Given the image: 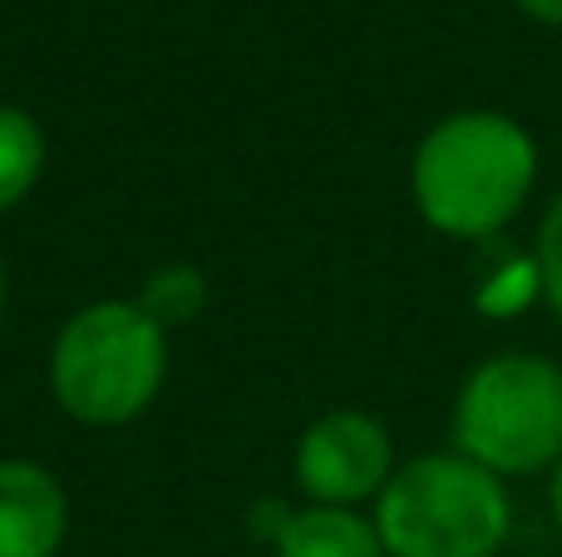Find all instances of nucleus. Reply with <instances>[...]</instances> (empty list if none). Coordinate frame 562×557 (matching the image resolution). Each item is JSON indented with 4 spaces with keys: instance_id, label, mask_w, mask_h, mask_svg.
<instances>
[{
    "instance_id": "obj_1",
    "label": "nucleus",
    "mask_w": 562,
    "mask_h": 557,
    "mask_svg": "<svg viewBox=\"0 0 562 557\" xmlns=\"http://www.w3.org/2000/svg\"><path fill=\"white\" fill-rule=\"evenodd\" d=\"M543 148L504 109H454L419 134L409 154V203L449 242H494L528 213Z\"/></svg>"
},
{
    "instance_id": "obj_2",
    "label": "nucleus",
    "mask_w": 562,
    "mask_h": 557,
    "mask_svg": "<svg viewBox=\"0 0 562 557\" xmlns=\"http://www.w3.org/2000/svg\"><path fill=\"white\" fill-rule=\"evenodd\" d=\"M449 450L504 484L548 479L562 459V365L524 345L484 355L449 405Z\"/></svg>"
},
{
    "instance_id": "obj_3",
    "label": "nucleus",
    "mask_w": 562,
    "mask_h": 557,
    "mask_svg": "<svg viewBox=\"0 0 562 557\" xmlns=\"http://www.w3.org/2000/svg\"><path fill=\"white\" fill-rule=\"evenodd\" d=\"M390 557H498L514 538V493L454 450L400 459L370 503Z\"/></svg>"
},
{
    "instance_id": "obj_4",
    "label": "nucleus",
    "mask_w": 562,
    "mask_h": 557,
    "mask_svg": "<svg viewBox=\"0 0 562 557\" xmlns=\"http://www.w3.org/2000/svg\"><path fill=\"white\" fill-rule=\"evenodd\" d=\"M168 375V331L138 302H94L75 311L49 351V390L79 424L114 430L158 400Z\"/></svg>"
},
{
    "instance_id": "obj_5",
    "label": "nucleus",
    "mask_w": 562,
    "mask_h": 557,
    "mask_svg": "<svg viewBox=\"0 0 562 557\" xmlns=\"http://www.w3.org/2000/svg\"><path fill=\"white\" fill-rule=\"evenodd\" d=\"M400 469L395 440L385 420L370 410H330L301 430L291 450V474L306 503L321 509H366L380 499L390 474Z\"/></svg>"
},
{
    "instance_id": "obj_6",
    "label": "nucleus",
    "mask_w": 562,
    "mask_h": 557,
    "mask_svg": "<svg viewBox=\"0 0 562 557\" xmlns=\"http://www.w3.org/2000/svg\"><path fill=\"white\" fill-rule=\"evenodd\" d=\"M65 533V484L35 459H0V557H55Z\"/></svg>"
},
{
    "instance_id": "obj_7",
    "label": "nucleus",
    "mask_w": 562,
    "mask_h": 557,
    "mask_svg": "<svg viewBox=\"0 0 562 557\" xmlns=\"http://www.w3.org/2000/svg\"><path fill=\"white\" fill-rule=\"evenodd\" d=\"M277 557H390L385 543H380L370 513L360 509H321V503H306V509H291V519L281 523Z\"/></svg>"
},
{
    "instance_id": "obj_8",
    "label": "nucleus",
    "mask_w": 562,
    "mask_h": 557,
    "mask_svg": "<svg viewBox=\"0 0 562 557\" xmlns=\"http://www.w3.org/2000/svg\"><path fill=\"white\" fill-rule=\"evenodd\" d=\"M40 173H45V128L25 109L0 104V213L25 203Z\"/></svg>"
},
{
    "instance_id": "obj_9",
    "label": "nucleus",
    "mask_w": 562,
    "mask_h": 557,
    "mask_svg": "<svg viewBox=\"0 0 562 557\" xmlns=\"http://www.w3.org/2000/svg\"><path fill=\"white\" fill-rule=\"evenodd\" d=\"M138 306H144V311L168 331V326L193 321V316L203 311V306H207V282H203V272H198V266H164V272L148 276Z\"/></svg>"
},
{
    "instance_id": "obj_10",
    "label": "nucleus",
    "mask_w": 562,
    "mask_h": 557,
    "mask_svg": "<svg viewBox=\"0 0 562 557\" xmlns=\"http://www.w3.org/2000/svg\"><path fill=\"white\" fill-rule=\"evenodd\" d=\"M528 262H533V276H538V302H543L548 316L562 326V187L543 203V213H538Z\"/></svg>"
},
{
    "instance_id": "obj_11",
    "label": "nucleus",
    "mask_w": 562,
    "mask_h": 557,
    "mask_svg": "<svg viewBox=\"0 0 562 557\" xmlns=\"http://www.w3.org/2000/svg\"><path fill=\"white\" fill-rule=\"evenodd\" d=\"M524 20L533 25H548V30H562V0H508Z\"/></svg>"
},
{
    "instance_id": "obj_12",
    "label": "nucleus",
    "mask_w": 562,
    "mask_h": 557,
    "mask_svg": "<svg viewBox=\"0 0 562 557\" xmlns=\"http://www.w3.org/2000/svg\"><path fill=\"white\" fill-rule=\"evenodd\" d=\"M548 519H553V528L562 538V459L553 464V474H548Z\"/></svg>"
},
{
    "instance_id": "obj_13",
    "label": "nucleus",
    "mask_w": 562,
    "mask_h": 557,
    "mask_svg": "<svg viewBox=\"0 0 562 557\" xmlns=\"http://www.w3.org/2000/svg\"><path fill=\"white\" fill-rule=\"evenodd\" d=\"M0 311H5V262H0Z\"/></svg>"
}]
</instances>
